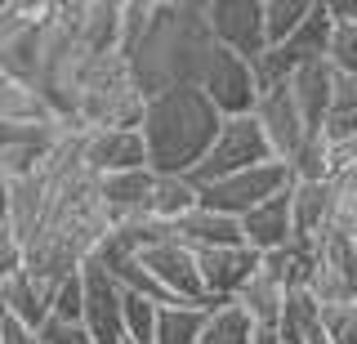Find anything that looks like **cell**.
Instances as JSON below:
<instances>
[{
	"instance_id": "5bb4252c",
	"label": "cell",
	"mask_w": 357,
	"mask_h": 344,
	"mask_svg": "<svg viewBox=\"0 0 357 344\" xmlns=\"http://www.w3.org/2000/svg\"><path fill=\"white\" fill-rule=\"evenodd\" d=\"M335 85H340V72H335L326 59L304 63V68L295 72V81H290V90L299 98V112H304V121L312 126V135H321V130H326V117L335 112Z\"/></svg>"
},
{
	"instance_id": "603a6c76",
	"label": "cell",
	"mask_w": 357,
	"mask_h": 344,
	"mask_svg": "<svg viewBox=\"0 0 357 344\" xmlns=\"http://www.w3.org/2000/svg\"><path fill=\"white\" fill-rule=\"evenodd\" d=\"M161 308L156 299L139 295V291H126V340L134 344H152L156 340V322H161Z\"/></svg>"
},
{
	"instance_id": "f1b7e54d",
	"label": "cell",
	"mask_w": 357,
	"mask_h": 344,
	"mask_svg": "<svg viewBox=\"0 0 357 344\" xmlns=\"http://www.w3.org/2000/svg\"><path fill=\"white\" fill-rule=\"evenodd\" d=\"M308 344H331V340H326V331H317V336H312Z\"/></svg>"
},
{
	"instance_id": "83f0119b",
	"label": "cell",
	"mask_w": 357,
	"mask_h": 344,
	"mask_svg": "<svg viewBox=\"0 0 357 344\" xmlns=\"http://www.w3.org/2000/svg\"><path fill=\"white\" fill-rule=\"evenodd\" d=\"M255 344H282V336H277V331H259V340Z\"/></svg>"
},
{
	"instance_id": "8fae6325",
	"label": "cell",
	"mask_w": 357,
	"mask_h": 344,
	"mask_svg": "<svg viewBox=\"0 0 357 344\" xmlns=\"http://www.w3.org/2000/svg\"><path fill=\"white\" fill-rule=\"evenodd\" d=\"M264 269V255L250 246H223V250H201V282H206V299L223 304V299H237L250 277Z\"/></svg>"
},
{
	"instance_id": "8992f818",
	"label": "cell",
	"mask_w": 357,
	"mask_h": 344,
	"mask_svg": "<svg viewBox=\"0 0 357 344\" xmlns=\"http://www.w3.org/2000/svg\"><path fill=\"white\" fill-rule=\"evenodd\" d=\"M139 264L156 277V286H161L174 304H206L210 308L206 282H201V255L188 246V241L161 237V241H152V246L139 250Z\"/></svg>"
},
{
	"instance_id": "f546056e",
	"label": "cell",
	"mask_w": 357,
	"mask_h": 344,
	"mask_svg": "<svg viewBox=\"0 0 357 344\" xmlns=\"http://www.w3.org/2000/svg\"><path fill=\"white\" fill-rule=\"evenodd\" d=\"M126 344H134V340H126Z\"/></svg>"
},
{
	"instance_id": "30bf717a",
	"label": "cell",
	"mask_w": 357,
	"mask_h": 344,
	"mask_svg": "<svg viewBox=\"0 0 357 344\" xmlns=\"http://www.w3.org/2000/svg\"><path fill=\"white\" fill-rule=\"evenodd\" d=\"M259 126H264V135L268 143H273V152H277V161H295L299 152H304V143L312 139V126L304 121V112H299V98L295 90H273V94H264L259 98Z\"/></svg>"
},
{
	"instance_id": "44dd1931",
	"label": "cell",
	"mask_w": 357,
	"mask_h": 344,
	"mask_svg": "<svg viewBox=\"0 0 357 344\" xmlns=\"http://www.w3.org/2000/svg\"><path fill=\"white\" fill-rule=\"evenodd\" d=\"M321 331V299L312 291H290V304L282 322H277V336L282 344H308Z\"/></svg>"
},
{
	"instance_id": "4316f807",
	"label": "cell",
	"mask_w": 357,
	"mask_h": 344,
	"mask_svg": "<svg viewBox=\"0 0 357 344\" xmlns=\"http://www.w3.org/2000/svg\"><path fill=\"white\" fill-rule=\"evenodd\" d=\"M0 344H45L40 331L22 327L18 317H0Z\"/></svg>"
},
{
	"instance_id": "9c48e42d",
	"label": "cell",
	"mask_w": 357,
	"mask_h": 344,
	"mask_svg": "<svg viewBox=\"0 0 357 344\" xmlns=\"http://www.w3.org/2000/svg\"><path fill=\"white\" fill-rule=\"evenodd\" d=\"M81 165L94 179L152 165L143 130H81Z\"/></svg>"
},
{
	"instance_id": "d4e9b609",
	"label": "cell",
	"mask_w": 357,
	"mask_h": 344,
	"mask_svg": "<svg viewBox=\"0 0 357 344\" xmlns=\"http://www.w3.org/2000/svg\"><path fill=\"white\" fill-rule=\"evenodd\" d=\"M321 331H326L331 344H357V304L321 308Z\"/></svg>"
},
{
	"instance_id": "7c38bea8",
	"label": "cell",
	"mask_w": 357,
	"mask_h": 344,
	"mask_svg": "<svg viewBox=\"0 0 357 344\" xmlns=\"http://www.w3.org/2000/svg\"><path fill=\"white\" fill-rule=\"evenodd\" d=\"M54 286L59 282H45L31 269L0 277V299H5V317H18L22 327L45 331L54 322Z\"/></svg>"
},
{
	"instance_id": "52a82bcc",
	"label": "cell",
	"mask_w": 357,
	"mask_h": 344,
	"mask_svg": "<svg viewBox=\"0 0 357 344\" xmlns=\"http://www.w3.org/2000/svg\"><path fill=\"white\" fill-rule=\"evenodd\" d=\"M81 277H85L81 327L94 336V344H126V286H121L98 260H85Z\"/></svg>"
},
{
	"instance_id": "6da1fadb",
	"label": "cell",
	"mask_w": 357,
	"mask_h": 344,
	"mask_svg": "<svg viewBox=\"0 0 357 344\" xmlns=\"http://www.w3.org/2000/svg\"><path fill=\"white\" fill-rule=\"evenodd\" d=\"M219 40L210 31V5H197V0L174 5L170 0V5H156L148 36L126 54V68L139 85V94L152 98L174 90V85H201Z\"/></svg>"
},
{
	"instance_id": "4fadbf2b",
	"label": "cell",
	"mask_w": 357,
	"mask_h": 344,
	"mask_svg": "<svg viewBox=\"0 0 357 344\" xmlns=\"http://www.w3.org/2000/svg\"><path fill=\"white\" fill-rule=\"evenodd\" d=\"M295 188V184H290ZM290 188L277 193L273 202L255 206L250 215L241 219V232H245V246L259 250V255H273V250H286L295 241V202H290Z\"/></svg>"
},
{
	"instance_id": "277c9868",
	"label": "cell",
	"mask_w": 357,
	"mask_h": 344,
	"mask_svg": "<svg viewBox=\"0 0 357 344\" xmlns=\"http://www.w3.org/2000/svg\"><path fill=\"white\" fill-rule=\"evenodd\" d=\"M268 161H277V152L264 135L259 117H232V121H223L206 165L197 170V184H215V179H228V174L255 170V165H268Z\"/></svg>"
},
{
	"instance_id": "ba28073f",
	"label": "cell",
	"mask_w": 357,
	"mask_h": 344,
	"mask_svg": "<svg viewBox=\"0 0 357 344\" xmlns=\"http://www.w3.org/2000/svg\"><path fill=\"white\" fill-rule=\"evenodd\" d=\"M210 5V31L223 50L241 59L268 54V27H264V0H206Z\"/></svg>"
},
{
	"instance_id": "7402d4cb",
	"label": "cell",
	"mask_w": 357,
	"mask_h": 344,
	"mask_svg": "<svg viewBox=\"0 0 357 344\" xmlns=\"http://www.w3.org/2000/svg\"><path fill=\"white\" fill-rule=\"evenodd\" d=\"M317 0H264V27H268V50H282L299 36Z\"/></svg>"
},
{
	"instance_id": "ffe728a7",
	"label": "cell",
	"mask_w": 357,
	"mask_h": 344,
	"mask_svg": "<svg viewBox=\"0 0 357 344\" xmlns=\"http://www.w3.org/2000/svg\"><path fill=\"white\" fill-rule=\"evenodd\" d=\"M206 317H210L206 304H165L152 344H201V336H206Z\"/></svg>"
},
{
	"instance_id": "9a60e30c",
	"label": "cell",
	"mask_w": 357,
	"mask_h": 344,
	"mask_svg": "<svg viewBox=\"0 0 357 344\" xmlns=\"http://www.w3.org/2000/svg\"><path fill=\"white\" fill-rule=\"evenodd\" d=\"M174 237L188 241L197 255L201 250H223V246H245L241 219L219 215V210H210V206H197L188 219H178V224H174Z\"/></svg>"
},
{
	"instance_id": "7a4b0ae2",
	"label": "cell",
	"mask_w": 357,
	"mask_h": 344,
	"mask_svg": "<svg viewBox=\"0 0 357 344\" xmlns=\"http://www.w3.org/2000/svg\"><path fill=\"white\" fill-rule=\"evenodd\" d=\"M143 139H148V157L156 174H188L206 165L210 148H215L223 117L206 98L201 85H174L165 94H152L143 107Z\"/></svg>"
},
{
	"instance_id": "e0dca14e",
	"label": "cell",
	"mask_w": 357,
	"mask_h": 344,
	"mask_svg": "<svg viewBox=\"0 0 357 344\" xmlns=\"http://www.w3.org/2000/svg\"><path fill=\"white\" fill-rule=\"evenodd\" d=\"M237 304H241L255 322H259L264 331H277V322H282L286 304H290V286H286L273 269H259V273L250 277V286L237 295Z\"/></svg>"
},
{
	"instance_id": "3957f363",
	"label": "cell",
	"mask_w": 357,
	"mask_h": 344,
	"mask_svg": "<svg viewBox=\"0 0 357 344\" xmlns=\"http://www.w3.org/2000/svg\"><path fill=\"white\" fill-rule=\"evenodd\" d=\"M295 184L286 161H268V165H255V170H241V174H228V179H215V184H201V206L219 210V215H232V219H245L255 206L273 202L277 193Z\"/></svg>"
},
{
	"instance_id": "5b68a950",
	"label": "cell",
	"mask_w": 357,
	"mask_h": 344,
	"mask_svg": "<svg viewBox=\"0 0 357 344\" xmlns=\"http://www.w3.org/2000/svg\"><path fill=\"white\" fill-rule=\"evenodd\" d=\"M201 90H206V98L219 107L223 121L255 117L259 112V98H264L259 76H255V63L241 59V54H232V50H223V45L210 54L206 76H201Z\"/></svg>"
},
{
	"instance_id": "484cf974",
	"label": "cell",
	"mask_w": 357,
	"mask_h": 344,
	"mask_svg": "<svg viewBox=\"0 0 357 344\" xmlns=\"http://www.w3.org/2000/svg\"><path fill=\"white\" fill-rule=\"evenodd\" d=\"M40 340L45 344H94V336H89L81 322H59V317L40 331Z\"/></svg>"
},
{
	"instance_id": "2e32d148",
	"label": "cell",
	"mask_w": 357,
	"mask_h": 344,
	"mask_svg": "<svg viewBox=\"0 0 357 344\" xmlns=\"http://www.w3.org/2000/svg\"><path fill=\"white\" fill-rule=\"evenodd\" d=\"M45 121H67V117L54 107V98L40 85L0 76V126H45Z\"/></svg>"
},
{
	"instance_id": "cb8c5ba5",
	"label": "cell",
	"mask_w": 357,
	"mask_h": 344,
	"mask_svg": "<svg viewBox=\"0 0 357 344\" xmlns=\"http://www.w3.org/2000/svg\"><path fill=\"white\" fill-rule=\"evenodd\" d=\"M81 313H85V277L76 269L54 286V317L59 322H81Z\"/></svg>"
},
{
	"instance_id": "d6986e66",
	"label": "cell",
	"mask_w": 357,
	"mask_h": 344,
	"mask_svg": "<svg viewBox=\"0 0 357 344\" xmlns=\"http://www.w3.org/2000/svg\"><path fill=\"white\" fill-rule=\"evenodd\" d=\"M259 331L264 327L245 313L237 299H223V304H210L201 344H255V340H259Z\"/></svg>"
},
{
	"instance_id": "ac0fdd59",
	"label": "cell",
	"mask_w": 357,
	"mask_h": 344,
	"mask_svg": "<svg viewBox=\"0 0 357 344\" xmlns=\"http://www.w3.org/2000/svg\"><path fill=\"white\" fill-rule=\"evenodd\" d=\"M197 206H201V184L197 179H188V174H156V193H152V206H148V215L156 224L174 228L178 219H188Z\"/></svg>"
}]
</instances>
